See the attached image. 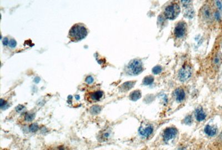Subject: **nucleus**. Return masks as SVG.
Masks as SVG:
<instances>
[{
  "mask_svg": "<svg viewBox=\"0 0 222 150\" xmlns=\"http://www.w3.org/2000/svg\"><path fill=\"white\" fill-rule=\"evenodd\" d=\"M88 34V29L83 23H77L70 29L68 38L72 42H77L84 39Z\"/></svg>",
  "mask_w": 222,
  "mask_h": 150,
  "instance_id": "f257e3e1",
  "label": "nucleus"
},
{
  "mask_svg": "<svg viewBox=\"0 0 222 150\" xmlns=\"http://www.w3.org/2000/svg\"><path fill=\"white\" fill-rule=\"evenodd\" d=\"M181 8L178 4L175 3L168 6L164 11V15L166 19H174L178 16Z\"/></svg>",
  "mask_w": 222,
  "mask_h": 150,
  "instance_id": "f03ea898",
  "label": "nucleus"
},
{
  "mask_svg": "<svg viewBox=\"0 0 222 150\" xmlns=\"http://www.w3.org/2000/svg\"><path fill=\"white\" fill-rule=\"evenodd\" d=\"M192 75V68L188 64L182 67L178 73V78L182 82H185L191 78Z\"/></svg>",
  "mask_w": 222,
  "mask_h": 150,
  "instance_id": "7ed1b4c3",
  "label": "nucleus"
},
{
  "mask_svg": "<svg viewBox=\"0 0 222 150\" xmlns=\"http://www.w3.org/2000/svg\"><path fill=\"white\" fill-rule=\"evenodd\" d=\"M130 71L134 75H138L143 70V64L140 60L135 59L130 61L128 66Z\"/></svg>",
  "mask_w": 222,
  "mask_h": 150,
  "instance_id": "20e7f679",
  "label": "nucleus"
},
{
  "mask_svg": "<svg viewBox=\"0 0 222 150\" xmlns=\"http://www.w3.org/2000/svg\"><path fill=\"white\" fill-rule=\"evenodd\" d=\"M187 25L185 22L180 21L178 22L174 29V35L178 38H183L187 33Z\"/></svg>",
  "mask_w": 222,
  "mask_h": 150,
  "instance_id": "39448f33",
  "label": "nucleus"
},
{
  "mask_svg": "<svg viewBox=\"0 0 222 150\" xmlns=\"http://www.w3.org/2000/svg\"><path fill=\"white\" fill-rule=\"evenodd\" d=\"M177 132H178V130H177L176 128L175 127L166 128L163 132V140L165 142H168L172 140L177 135Z\"/></svg>",
  "mask_w": 222,
  "mask_h": 150,
  "instance_id": "423d86ee",
  "label": "nucleus"
},
{
  "mask_svg": "<svg viewBox=\"0 0 222 150\" xmlns=\"http://www.w3.org/2000/svg\"><path fill=\"white\" fill-rule=\"evenodd\" d=\"M183 3V6L185 7V16L187 18H193L194 16V12L193 9L192 8L191 5V1H182Z\"/></svg>",
  "mask_w": 222,
  "mask_h": 150,
  "instance_id": "0eeeda50",
  "label": "nucleus"
},
{
  "mask_svg": "<svg viewBox=\"0 0 222 150\" xmlns=\"http://www.w3.org/2000/svg\"><path fill=\"white\" fill-rule=\"evenodd\" d=\"M201 17L204 20H209L212 18V11L211 8L208 5H204L201 9Z\"/></svg>",
  "mask_w": 222,
  "mask_h": 150,
  "instance_id": "6e6552de",
  "label": "nucleus"
},
{
  "mask_svg": "<svg viewBox=\"0 0 222 150\" xmlns=\"http://www.w3.org/2000/svg\"><path fill=\"white\" fill-rule=\"evenodd\" d=\"M153 129L151 125H147L145 126H140L139 129L140 135L144 137H148L153 132Z\"/></svg>",
  "mask_w": 222,
  "mask_h": 150,
  "instance_id": "1a4fd4ad",
  "label": "nucleus"
},
{
  "mask_svg": "<svg viewBox=\"0 0 222 150\" xmlns=\"http://www.w3.org/2000/svg\"><path fill=\"white\" fill-rule=\"evenodd\" d=\"M103 93L101 91H97L95 92H93L90 94L89 97L90 100L93 102H96L99 101L102 97Z\"/></svg>",
  "mask_w": 222,
  "mask_h": 150,
  "instance_id": "9d476101",
  "label": "nucleus"
},
{
  "mask_svg": "<svg viewBox=\"0 0 222 150\" xmlns=\"http://www.w3.org/2000/svg\"><path fill=\"white\" fill-rule=\"evenodd\" d=\"M176 100L178 102H182L185 98V91L181 88H178L175 91Z\"/></svg>",
  "mask_w": 222,
  "mask_h": 150,
  "instance_id": "9b49d317",
  "label": "nucleus"
},
{
  "mask_svg": "<svg viewBox=\"0 0 222 150\" xmlns=\"http://www.w3.org/2000/svg\"><path fill=\"white\" fill-rule=\"evenodd\" d=\"M204 132L208 136L210 137H213L217 134V129L214 127L208 125L204 128Z\"/></svg>",
  "mask_w": 222,
  "mask_h": 150,
  "instance_id": "f8f14e48",
  "label": "nucleus"
},
{
  "mask_svg": "<svg viewBox=\"0 0 222 150\" xmlns=\"http://www.w3.org/2000/svg\"><path fill=\"white\" fill-rule=\"evenodd\" d=\"M195 117L197 121H202L205 120L206 115L202 108H198L195 110Z\"/></svg>",
  "mask_w": 222,
  "mask_h": 150,
  "instance_id": "ddd939ff",
  "label": "nucleus"
},
{
  "mask_svg": "<svg viewBox=\"0 0 222 150\" xmlns=\"http://www.w3.org/2000/svg\"><path fill=\"white\" fill-rule=\"evenodd\" d=\"M141 97V92L139 90H135L130 94V98L133 101H136Z\"/></svg>",
  "mask_w": 222,
  "mask_h": 150,
  "instance_id": "4468645a",
  "label": "nucleus"
},
{
  "mask_svg": "<svg viewBox=\"0 0 222 150\" xmlns=\"http://www.w3.org/2000/svg\"><path fill=\"white\" fill-rule=\"evenodd\" d=\"M134 84H135L134 82H133V81H130V82H127L126 83H124L121 86V90L123 91H128L133 87Z\"/></svg>",
  "mask_w": 222,
  "mask_h": 150,
  "instance_id": "2eb2a0df",
  "label": "nucleus"
},
{
  "mask_svg": "<svg viewBox=\"0 0 222 150\" xmlns=\"http://www.w3.org/2000/svg\"><path fill=\"white\" fill-rule=\"evenodd\" d=\"M154 81V77L152 76H146L143 81V84L145 85H149L152 84Z\"/></svg>",
  "mask_w": 222,
  "mask_h": 150,
  "instance_id": "dca6fc26",
  "label": "nucleus"
},
{
  "mask_svg": "<svg viewBox=\"0 0 222 150\" xmlns=\"http://www.w3.org/2000/svg\"><path fill=\"white\" fill-rule=\"evenodd\" d=\"M90 111H91V112L92 114L97 115L101 111V107L99 106L95 105L91 107Z\"/></svg>",
  "mask_w": 222,
  "mask_h": 150,
  "instance_id": "f3484780",
  "label": "nucleus"
},
{
  "mask_svg": "<svg viewBox=\"0 0 222 150\" xmlns=\"http://www.w3.org/2000/svg\"><path fill=\"white\" fill-rule=\"evenodd\" d=\"M35 114L34 113H28L26 115H25V120L27 121H32L34 118H35Z\"/></svg>",
  "mask_w": 222,
  "mask_h": 150,
  "instance_id": "a211bd4d",
  "label": "nucleus"
},
{
  "mask_svg": "<svg viewBox=\"0 0 222 150\" xmlns=\"http://www.w3.org/2000/svg\"><path fill=\"white\" fill-rule=\"evenodd\" d=\"M162 67L160 66H155L153 69H152V72L154 74L157 75L160 74L162 72Z\"/></svg>",
  "mask_w": 222,
  "mask_h": 150,
  "instance_id": "6ab92c4d",
  "label": "nucleus"
},
{
  "mask_svg": "<svg viewBox=\"0 0 222 150\" xmlns=\"http://www.w3.org/2000/svg\"><path fill=\"white\" fill-rule=\"evenodd\" d=\"M38 130V126L37 123H34L32 124L29 127V130L32 132H36Z\"/></svg>",
  "mask_w": 222,
  "mask_h": 150,
  "instance_id": "aec40b11",
  "label": "nucleus"
},
{
  "mask_svg": "<svg viewBox=\"0 0 222 150\" xmlns=\"http://www.w3.org/2000/svg\"><path fill=\"white\" fill-rule=\"evenodd\" d=\"M9 46L11 48H14V47H16V45H17V42L16 41L14 40V39H11L9 41Z\"/></svg>",
  "mask_w": 222,
  "mask_h": 150,
  "instance_id": "412c9836",
  "label": "nucleus"
},
{
  "mask_svg": "<svg viewBox=\"0 0 222 150\" xmlns=\"http://www.w3.org/2000/svg\"><path fill=\"white\" fill-rule=\"evenodd\" d=\"M213 62H214V63L215 65L219 64L220 63V62H221V57H220V56L219 55H217L216 56L214 57V60H213Z\"/></svg>",
  "mask_w": 222,
  "mask_h": 150,
  "instance_id": "4be33fe9",
  "label": "nucleus"
},
{
  "mask_svg": "<svg viewBox=\"0 0 222 150\" xmlns=\"http://www.w3.org/2000/svg\"><path fill=\"white\" fill-rule=\"evenodd\" d=\"M94 80H93V78L92 76H88L86 78V82L88 84H92Z\"/></svg>",
  "mask_w": 222,
  "mask_h": 150,
  "instance_id": "5701e85b",
  "label": "nucleus"
},
{
  "mask_svg": "<svg viewBox=\"0 0 222 150\" xmlns=\"http://www.w3.org/2000/svg\"><path fill=\"white\" fill-rule=\"evenodd\" d=\"M110 136V133L108 132H104V133H103L102 136V139L103 140H106L107 139H108Z\"/></svg>",
  "mask_w": 222,
  "mask_h": 150,
  "instance_id": "b1692460",
  "label": "nucleus"
},
{
  "mask_svg": "<svg viewBox=\"0 0 222 150\" xmlns=\"http://www.w3.org/2000/svg\"><path fill=\"white\" fill-rule=\"evenodd\" d=\"M9 44V41L8 38H4V39H3V45L6 46V45H7Z\"/></svg>",
  "mask_w": 222,
  "mask_h": 150,
  "instance_id": "393cba45",
  "label": "nucleus"
},
{
  "mask_svg": "<svg viewBox=\"0 0 222 150\" xmlns=\"http://www.w3.org/2000/svg\"><path fill=\"white\" fill-rule=\"evenodd\" d=\"M214 16H215V18L217 19V20H219L221 19V16H220V13L218 12H216L214 14Z\"/></svg>",
  "mask_w": 222,
  "mask_h": 150,
  "instance_id": "a878e982",
  "label": "nucleus"
},
{
  "mask_svg": "<svg viewBox=\"0 0 222 150\" xmlns=\"http://www.w3.org/2000/svg\"><path fill=\"white\" fill-rule=\"evenodd\" d=\"M23 108H24V106H23L19 105V106H18L16 107V110H17V111L19 112V111H22Z\"/></svg>",
  "mask_w": 222,
  "mask_h": 150,
  "instance_id": "bb28decb",
  "label": "nucleus"
},
{
  "mask_svg": "<svg viewBox=\"0 0 222 150\" xmlns=\"http://www.w3.org/2000/svg\"><path fill=\"white\" fill-rule=\"evenodd\" d=\"M216 4H217V5L219 9H222V3H221V2L220 1H216Z\"/></svg>",
  "mask_w": 222,
  "mask_h": 150,
  "instance_id": "cd10ccee",
  "label": "nucleus"
},
{
  "mask_svg": "<svg viewBox=\"0 0 222 150\" xmlns=\"http://www.w3.org/2000/svg\"><path fill=\"white\" fill-rule=\"evenodd\" d=\"M58 150H66V148H65V147H64V146H60V147H58Z\"/></svg>",
  "mask_w": 222,
  "mask_h": 150,
  "instance_id": "c85d7f7f",
  "label": "nucleus"
}]
</instances>
